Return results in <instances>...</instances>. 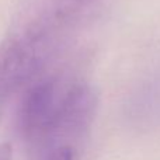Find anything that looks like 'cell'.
Segmentation results:
<instances>
[{"label": "cell", "instance_id": "obj_4", "mask_svg": "<svg viewBox=\"0 0 160 160\" xmlns=\"http://www.w3.org/2000/svg\"><path fill=\"white\" fill-rule=\"evenodd\" d=\"M0 160H11V146L8 143L0 145Z\"/></svg>", "mask_w": 160, "mask_h": 160}, {"label": "cell", "instance_id": "obj_3", "mask_svg": "<svg viewBox=\"0 0 160 160\" xmlns=\"http://www.w3.org/2000/svg\"><path fill=\"white\" fill-rule=\"evenodd\" d=\"M45 160H73V150L70 146H62L49 153Z\"/></svg>", "mask_w": 160, "mask_h": 160}, {"label": "cell", "instance_id": "obj_5", "mask_svg": "<svg viewBox=\"0 0 160 160\" xmlns=\"http://www.w3.org/2000/svg\"><path fill=\"white\" fill-rule=\"evenodd\" d=\"M2 104H3V102H2V101H0V111H2Z\"/></svg>", "mask_w": 160, "mask_h": 160}, {"label": "cell", "instance_id": "obj_2", "mask_svg": "<svg viewBox=\"0 0 160 160\" xmlns=\"http://www.w3.org/2000/svg\"><path fill=\"white\" fill-rule=\"evenodd\" d=\"M79 0H44L0 42V101L49 70L72 24Z\"/></svg>", "mask_w": 160, "mask_h": 160}, {"label": "cell", "instance_id": "obj_1", "mask_svg": "<svg viewBox=\"0 0 160 160\" xmlns=\"http://www.w3.org/2000/svg\"><path fill=\"white\" fill-rule=\"evenodd\" d=\"M96 107V93L79 72L47 70L25 90L18 110L20 133L34 155L48 156L87 131Z\"/></svg>", "mask_w": 160, "mask_h": 160}]
</instances>
